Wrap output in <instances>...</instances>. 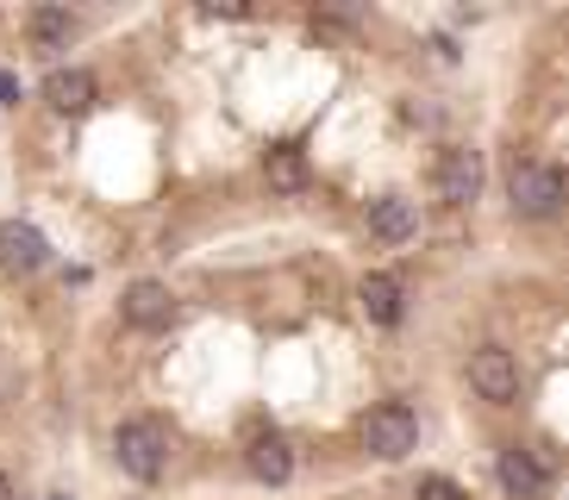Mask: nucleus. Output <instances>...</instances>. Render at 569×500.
Segmentation results:
<instances>
[{
    "label": "nucleus",
    "instance_id": "1",
    "mask_svg": "<svg viewBox=\"0 0 569 500\" xmlns=\"http://www.w3.org/2000/svg\"><path fill=\"white\" fill-rule=\"evenodd\" d=\"M113 457H119V469L132 476V482H157L169 469V438H163V426H151V419H126L113 432Z\"/></svg>",
    "mask_w": 569,
    "mask_h": 500
},
{
    "label": "nucleus",
    "instance_id": "2",
    "mask_svg": "<svg viewBox=\"0 0 569 500\" xmlns=\"http://www.w3.org/2000/svg\"><path fill=\"white\" fill-rule=\"evenodd\" d=\"M363 450L369 457H407L413 450V438H419V419H413V407H401V400H382V407H369L363 413Z\"/></svg>",
    "mask_w": 569,
    "mask_h": 500
},
{
    "label": "nucleus",
    "instance_id": "3",
    "mask_svg": "<svg viewBox=\"0 0 569 500\" xmlns=\"http://www.w3.org/2000/svg\"><path fill=\"white\" fill-rule=\"evenodd\" d=\"M469 388L482 400H495V407H507V400H519V363L507 344H482L469 350Z\"/></svg>",
    "mask_w": 569,
    "mask_h": 500
},
{
    "label": "nucleus",
    "instance_id": "4",
    "mask_svg": "<svg viewBox=\"0 0 569 500\" xmlns=\"http://www.w3.org/2000/svg\"><path fill=\"white\" fill-rule=\"evenodd\" d=\"M507 194H513V213L526 219H551L557 200H563V176H557L551 163H519L513 182H507Z\"/></svg>",
    "mask_w": 569,
    "mask_h": 500
},
{
    "label": "nucleus",
    "instance_id": "5",
    "mask_svg": "<svg viewBox=\"0 0 569 500\" xmlns=\"http://www.w3.org/2000/svg\"><path fill=\"white\" fill-rule=\"evenodd\" d=\"M476 194H482V150L451 144L438 157V200H445V207H469Z\"/></svg>",
    "mask_w": 569,
    "mask_h": 500
},
{
    "label": "nucleus",
    "instance_id": "6",
    "mask_svg": "<svg viewBox=\"0 0 569 500\" xmlns=\"http://www.w3.org/2000/svg\"><path fill=\"white\" fill-rule=\"evenodd\" d=\"M0 263L19 269V276H32V269L51 263V244H44V232H38V226L7 219V226H0Z\"/></svg>",
    "mask_w": 569,
    "mask_h": 500
},
{
    "label": "nucleus",
    "instance_id": "7",
    "mask_svg": "<svg viewBox=\"0 0 569 500\" xmlns=\"http://www.w3.org/2000/svg\"><path fill=\"white\" fill-rule=\"evenodd\" d=\"M119 313H126V326L157 332V326H169V313H176V294H169L163 282H132L126 300H119Z\"/></svg>",
    "mask_w": 569,
    "mask_h": 500
},
{
    "label": "nucleus",
    "instance_id": "8",
    "mask_svg": "<svg viewBox=\"0 0 569 500\" xmlns=\"http://www.w3.org/2000/svg\"><path fill=\"white\" fill-rule=\"evenodd\" d=\"M244 463H251V476L257 482H288V476H295V444H288L282 432H257L251 444H244Z\"/></svg>",
    "mask_w": 569,
    "mask_h": 500
},
{
    "label": "nucleus",
    "instance_id": "9",
    "mask_svg": "<svg viewBox=\"0 0 569 500\" xmlns=\"http://www.w3.org/2000/svg\"><path fill=\"white\" fill-rule=\"evenodd\" d=\"M495 469H501V488L513 500H538V494H545V482H551V476H545V463H538L532 450H519V444L501 450V463H495Z\"/></svg>",
    "mask_w": 569,
    "mask_h": 500
},
{
    "label": "nucleus",
    "instance_id": "10",
    "mask_svg": "<svg viewBox=\"0 0 569 500\" xmlns=\"http://www.w3.org/2000/svg\"><path fill=\"white\" fill-rule=\"evenodd\" d=\"M44 100H51L57 113H88L94 107V76L88 69H51L44 76Z\"/></svg>",
    "mask_w": 569,
    "mask_h": 500
},
{
    "label": "nucleus",
    "instance_id": "11",
    "mask_svg": "<svg viewBox=\"0 0 569 500\" xmlns=\"http://www.w3.org/2000/svg\"><path fill=\"white\" fill-rule=\"evenodd\" d=\"M369 232L382 238V244H407V238H413V200L407 194L369 200Z\"/></svg>",
    "mask_w": 569,
    "mask_h": 500
},
{
    "label": "nucleus",
    "instance_id": "12",
    "mask_svg": "<svg viewBox=\"0 0 569 500\" xmlns=\"http://www.w3.org/2000/svg\"><path fill=\"white\" fill-rule=\"evenodd\" d=\"M357 300H363V313L376 319V326H401V313H407L401 282H395V276H363V288H357Z\"/></svg>",
    "mask_w": 569,
    "mask_h": 500
},
{
    "label": "nucleus",
    "instance_id": "13",
    "mask_svg": "<svg viewBox=\"0 0 569 500\" xmlns=\"http://www.w3.org/2000/svg\"><path fill=\"white\" fill-rule=\"evenodd\" d=\"M263 182L276 188V194H301V188H307V157L295 144L269 150V157H263Z\"/></svg>",
    "mask_w": 569,
    "mask_h": 500
},
{
    "label": "nucleus",
    "instance_id": "14",
    "mask_svg": "<svg viewBox=\"0 0 569 500\" xmlns=\"http://www.w3.org/2000/svg\"><path fill=\"white\" fill-rule=\"evenodd\" d=\"M26 26H32V44L38 50H69V38H76V19H69L63 7H38Z\"/></svg>",
    "mask_w": 569,
    "mask_h": 500
},
{
    "label": "nucleus",
    "instance_id": "15",
    "mask_svg": "<svg viewBox=\"0 0 569 500\" xmlns=\"http://www.w3.org/2000/svg\"><path fill=\"white\" fill-rule=\"evenodd\" d=\"M413 500H469V494H463V488H457V482H445V476H426Z\"/></svg>",
    "mask_w": 569,
    "mask_h": 500
},
{
    "label": "nucleus",
    "instance_id": "16",
    "mask_svg": "<svg viewBox=\"0 0 569 500\" xmlns=\"http://www.w3.org/2000/svg\"><path fill=\"white\" fill-rule=\"evenodd\" d=\"M0 100H19V76H7V69H0Z\"/></svg>",
    "mask_w": 569,
    "mask_h": 500
},
{
    "label": "nucleus",
    "instance_id": "17",
    "mask_svg": "<svg viewBox=\"0 0 569 500\" xmlns=\"http://www.w3.org/2000/svg\"><path fill=\"white\" fill-rule=\"evenodd\" d=\"M0 500H13V482H7V476H0Z\"/></svg>",
    "mask_w": 569,
    "mask_h": 500
}]
</instances>
